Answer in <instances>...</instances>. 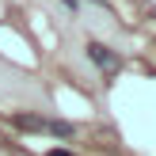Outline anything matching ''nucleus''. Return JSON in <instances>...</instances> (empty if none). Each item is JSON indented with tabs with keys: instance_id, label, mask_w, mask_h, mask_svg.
Returning <instances> with one entry per match:
<instances>
[{
	"instance_id": "3",
	"label": "nucleus",
	"mask_w": 156,
	"mask_h": 156,
	"mask_svg": "<svg viewBox=\"0 0 156 156\" xmlns=\"http://www.w3.org/2000/svg\"><path fill=\"white\" fill-rule=\"evenodd\" d=\"M46 129H50V133H57V137H65V141H69V137L76 133V129L69 126V122H46Z\"/></svg>"
},
{
	"instance_id": "2",
	"label": "nucleus",
	"mask_w": 156,
	"mask_h": 156,
	"mask_svg": "<svg viewBox=\"0 0 156 156\" xmlns=\"http://www.w3.org/2000/svg\"><path fill=\"white\" fill-rule=\"evenodd\" d=\"M15 126H23V129H46V118H34V114H19V118H15Z\"/></svg>"
},
{
	"instance_id": "4",
	"label": "nucleus",
	"mask_w": 156,
	"mask_h": 156,
	"mask_svg": "<svg viewBox=\"0 0 156 156\" xmlns=\"http://www.w3.org/2000/svg\"><path fill=\"white\" fill-rule=\"evenodd\" d=\"M50 156H69V152H65V149H53V152H50Z\"/></svg>"
},
{
	"instance_id": "1",
	"label": "nucleus",
	"mask_w": 156,
	"mask_h": 156,
	"mask_svg": "<svg viewBox=\"0 0 156 156\" xmlns=\"http://www.w3.org/2000/svg\"><path fill=\"white\" fill-rule=\"evenodd\" d=\"M88 57H91V65H99L103 73H118V53L111 50V46H103V42H88Z\"/></svg>"
}]
</instances>
